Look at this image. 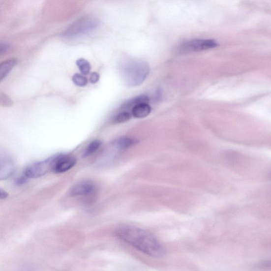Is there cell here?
<instances>
[{"label":"cell","instance_id":"6da1fadb","mask_svg":"<svg viewBox=\"0 0 271 271\" xmlns=\"http://www.w3.org/2000/svg\"><path fill=\"white\" fill-rule=\"evenodd\" d=\"M118 237L138 251L151 258H161L165 250L153 235L135 226L123 225L116 231Z\"/></svg>","mask_w":271,"mask_h":271},{"label":"cell","instance_id":"7a4b0ae2","mask_svg":"<svg viewBox=\"0 0 271 271\" xmlns=\"http://www.w3.org/2000/svg\"><path fill=\"white\" fill-rule=\"evenodd\" d=\"M121 75L123 82L128 87L141 85L148 78L150 68L147 62L137 60H129L121 66Z\"/></svg>","mask_w":271,"mask_h":271},{"label":"cell","instance_id":"3957f363","mask_svg":"<svg viewBox=\"0 0 271 271\" xmlns=\"http://www.w3.org/2000/svg\"><path fill=\"white\" fill-rule=\"evenodd\" d=\"M99 26V21L92 16H87L76 20L61 33L62 37H77L95 30Z\"/></svg>","mask_w":271,"mask_h":271},{"label":"cell","instance_id":"277c9868","mask_svg":"<svg viewBox=\"0 0 271 271\" xmlns=\"http://www.w3.org/2000/svg\"><path fill=\"white\" fill-rule=\"evenodd\" d=\"M98 191V187L91 181H83L75 184L70 190V195L74 197H83L92 199Z\"/></svg>","mask_w":271,"mask_h":271},{"label":"cell","instance_id":"5b68a950","mask_svg":"<svg viewBox=\"0 0 271 271\" xmlns=\"http://www.w3.org/2000/svg\"><path fill=\"white\" fill-rule=\"evenodd\" d=\"M218 44L211 39H193L186 41L179 47L181 53H191L211 49L216 47Z\"/></svg>","mask_w":271,"mask_h":271},{"label":"cell","instance_id":"8992f818","mask_svg":"<svg viewBox=\"0 0 271 271\" xmlns=\"http://www.w3.org/2000/svg\"><path fill=\"white\" fill-rule=\"evenodd\" d=\"M53 156L41 161L33 163L25 170L24 175L28 178L37 179L46 175L52 170Z\"/></svg>","mask_w":271,"mask_h":271},{"label":"cell","instance_id":"52a82bcc","mask_svg":"<svg viewBox=\"0 0 271 271\" xmlns=\"http://www.w3.org/2000/svg\"><path fill=\"white\" fill-rule=\"evenodd\" d=\"M76 158L71 155L60 154L53 156L52 171L62 173L71 170L76 164Z\"/></svg>","mask_w":271,"mask_h":271},{"label":"cell","instance_id":"ba28073f","mask_svg":"<svg viewBox=\"0 0 271 271\" xmlns=\"http://www.w3.org/2000/svg\"><path fill=\"white\" fill-rule=\"evenodd\" d=\"M15 171V164L8 152L0 150V181L8 179Z\"/></svg>","mask_w":271,"mask_h":271},{"label":"cell","instance_id":"9c48e42d","mask_svg":"<svg viewBox=\"0 0 271 271\" xmlns=\"http://www.w3.org/2000/svg\"><path fill=\"white\" fill-rule=\"evenodd\" d=\"M17 63V60L15 59L7 60L0 62V82L10 73Z\"/></svg>","mask_w":271,"mask_h":271},{"label":"cell","instance_id":"30bf717a","mask_svg":"<svg viewBox=\"0 0 271 271\" xmlns=\"http://www.w3.org/2000/svg\"><path fill=\"white\" fill-rule=\"evenodd\" d=\"M151 107L147 103L137 104L132 109V114L137 118H143L149 116L151 112Z\"/></svg>","mask_w":271,"mask_h":271},{"label":"cell","instance_id":"8fae6325","mask_svg":"<svg viewBox=\"0 0 271 271\" xmlns=\"http://www.w3.org/2000/svg\"><path fill=\"white\" fill-rule=\"evenodd\" d=\"M137 141L128 137H122L118 138L114 143L116 148L120 150L128 149L134 146Z\"/></svg>","mask_w":271,"mask_h":271},{"label":"cell","instance_id":"7c38bea8","mask_svg":"<svg viewBox=\"0 0 271 271\" xmlns=\"http://www.w3.org/2000/svg\"><path fill=\"white\" fill-rule=\"evenodd\" d=\"M150 99L149 97L145 95H141L135 97L133 99H131L127 101L126 103L123 104L122 107L123 108H128L132 106H135L137 104L147 103H149Z\"/></svg>","mask_w":271,"mask_h":271},{"label":"cell","instance_id":"4fadbf2b","mask_svg":"<svg viewBox=\"0 0 271 271\" xmlns=\"http://www.w3.org/2000/svg\"><path fill=\"white\" fill-rule=\"evenodd\" d=\"M102 143L99 140H95L90 143L87 148L83 156L87 157L92 155L101 147Z\"/></svg>","mask_w":271,"mask_h":271},{"label":"cell","instance_id":"5bb4252c","mask_svg":"<svg viewBox=\"0 0 271 271\" xmlns=\"http://www.w3.org/2000/svg\"><path fill=\"white\" fill-rule=\"evenodd\" d=\"M76 65L82 74L87 75L91 70V65L88 60L84 59H80L76 61Z\"/></svg>","mask_w":271,"mask_h":271},{"label":"cell","instance_id":"9a60e30c","mask_svg":"<svg viewBox=\"0 0 271 271\" xmlns=\"http://www.w3.org/2000/svg\"><path fill=\"white\" fill-rule=\"evenodd\" d=\"M73 83L76 86L79 87H85L88 83V80L85 76L76 73L75 74L72 78Z\"/></svg>","mask_w":271,"mask_h":271},{"label":"cell","instance_id":"2e32d148","mask_svg":"<svg viewBox=\"0 0 271 271\" xmlns=\"http://www.w3.org/2000/svg\"><path fill=\"white\" fill-rule=\"evenodd\" d=\"M13 105V101L10 96L4 93H0V106L4 107H10Z\"/></svg>","mask_w":271,"mask_h":271},{"label":"cell","instance_id":"e0dca14e","mask_svg":"<svg viewBox=\"0 0 271 271\" xmlns=\"http://www.w3.org/2000/svg\"><path fill=\"white\" fill-rule=\"evenodd\" d=\"M131 115L127 112H122L115 117L114 122L116 123L126 122L130 120Z\"/></svg>","mask_w":271,"mask_h":271},{"label":"cell","instance_id":"ac0fdd59","mask_svg":"<svg viewBox=\"0 0 271 271\" xmlns=\"http://www.w3.org/2000/svg\"><path fill=\"white\" fill-rule=\"evenodd\" d=\"M100 79V75L98 73L96 72H93L90 76V82L92 83V84H95L97 82L99 81Z\"/></svg>","mask_w":271,"mask_h":271},{"label":"cell","instance_id":"d6986e66","mask_svg":"<svg viewBox=\"0 0 271 271\" xmlns=\"http://www.w3.org/2000/svg\"><path fill=\"white\" fill-rule=\"evenodd\" d=\"M27 178L24 175L23 176L19 178L16 181V183L18 185H22L26 182Z\"/></svg>","mask_w":271,"mask_h":271},{"label":"cell","instance_id":"ffe728a7","mask_svg":"<svg viewBox=\"0 0 271 271\" xmlns=\"http://www.w3.org/2000/svg\"><path fill=\"white\" fill-rule=\"evenodd\" d=\"M9 194L4 190L0 188V199H5L8 198Z\"/></svg>","mask_w":271,"mask_h":271}]
</instances>
